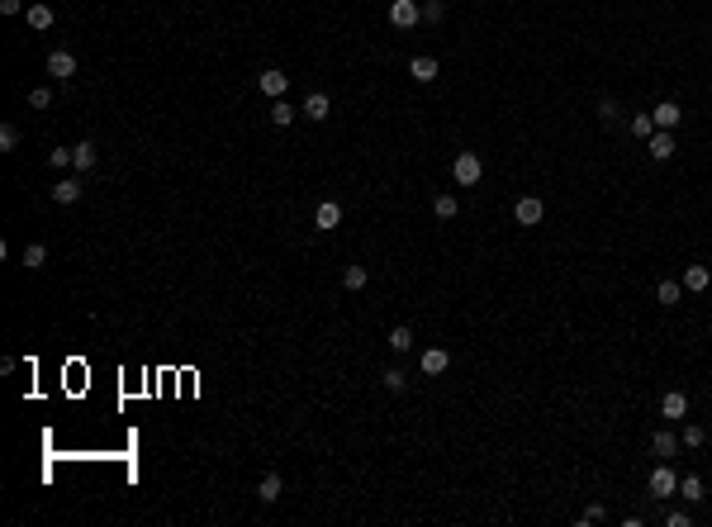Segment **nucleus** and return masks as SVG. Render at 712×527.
<instances>
[{"mask_svg": "<svg viewBox=\"0 0 712 527\" xmlns=\"http://www.w3.org/2000/svg\"><path fill=\"white\" fill-rule=\"evenodd\" d=\"M451 176H456V185H475L480 176H484V162H480V152H461V157L451 162Z\"/></svg>", "mask_w": 712, "mask_h": 527, "instance_id": "obj_1", "label": "nucleus"}, {"mask_svg": "<svg viewBox=\"0 0 712 527\" xmlns=\"http://www.w3.org/2000/svg\"><path fill=\"white\" fill-rule=\"evenodd\" d=\"M646 485H651V494H656V499H674V489H679V480H674V466H665V461H660L656 471H651V480H646Z\"/></svg>", "mask_w": 712, "mask_h": 527, "instance_id": "obj_2", "label": "nucleus"}, {"mask_svg": "<svg viewBox=\"0 0 712 527\" xmlns=\"http://www.w3.org/2000/svg\"><path fill=\"white\" fill-rule=\"evenodd\" d=\"M418 19H422L418 0H395V5H390V24H395V29H413Z\"/></svg>", "mask_w": 712, "mask_h": 527, "instance_id": "obj_3", "label": "nucleus"}, {"mask_svg": "<svg viewBox=\"0 0 712 527\" xmlns=\"http://www.w3.org/2000/svg\"><path fill=\"white\" fill-rule=\"evenodd\" d=\"M257 91H262V95H271V100H285V91H290V77L271 67V72H262V77H257Z\"/></svg>", "mask_w": 712, "mask_h": 527, "instance_id": "obj_4", "label": "nucleus"}, {"mask_svg": "<svg viewBox=\"0 0 712 527\" xmlns=\"http://www.w3.org/2000/svg\"><path fill=\"white\" fill-rule=\"evenodd\" d=\"M299 114H304V119H314V124H323V119L333 114V100H328L323 91H309V95H304V105H299Z\"/></svg>", "mask_w": 712, "mask_h": 527, "instance_id": "obj_5", "label": "nucleus"}, {"mask_svg": "<svg viewBox=\"0 0 712 527\" xmlns=\"http://www.w3.org/2000/svg\"><path fill=\"white\" fill-rule=\"evenodd\" d=\"M541 214H546V205H541L537 195H523V200L513 205V219H518L523 228H532V223H541Z\"/></svg>", "mask_w": 712, "mask_h": 527, "instance_id": "obj_6", "label": "nucleus"}, {"mask_svg": "<svg viewBox=\"0 0 712 527\" xmlns=\"http://www.w3.org/2000/svg\"><path fill=\"white\" fill-rule=\"evenodd\" d=\"M447 366H451V352H447V347H427V352L418 356V370H422V375H442Z\"/></svg>", "mask_w": 712, "mask_h": 527, "instance_id": "obj_7", "label": "nucleus"}, {"mask_svg": "<svg viewBox=\"0 0 712 527\" xmlns=\"http://www.w3.org/2000/svg\"><path fill=\"white\" fill-rule=\"evenodd\" d=\"M48 77H53V81H72V77H77V57L62 53V48L48 53Z\"/></svg>", "mask_w": 712, "mask_h": 527, "instance_id": "obj_8", "label": "nucleus"}, {"mask_svg": "<svg viewBox=\"0 0 712 527\" xmlns=\"http://www.w3.org/2000/svg\"><path fill=\"white\" fill-rule=\"evenodd\" d=\"M646 148H651V157H656V162H670V157H674V133L656 129L651 138H646Z\"/></svg>", "mask_w": 712, "mask_h": 527, "instance_id": "obj_9", "label": "nucleus"}, {"mask_svg": "<svg viewBox=\"0 0 712 527\" xmlns=\"http://www.w3.org/2000/svg\"><path fill=\"white\" fill-rule=\"evenodd\" d=\"M338 223H342V205H338V200H323V205L314 210V228L328 233V228H338Z\"/></svg>", "mask_w": 712, "mask_h": 527, "instance_id": "obj_10", "label": "nucleus"}, {"mask_svg": "<svg viewBox=\"0 0 712 527\" xmlns=\"http://www.w3.org/2000/svg\"><path fill=\"white\" fill-rule=\"evenodd\" d=\"M437 72H442V67H437V57H413V62H409V77L418 81V86H432V81H437Z\"/></svg>", "mask_w": 712, "mask_h": 527, "instance_id": "obj_11", "label": "nucleus"}, {"mask_svg": "<svg viewBox=\"0 0 712 527\" xmlns=\"http://www.w3.org/2000/svg\"><path fill=\"white\" fill-rule=\"evenodd\" d=\"M651 119H656V129H670V133H674L684 114H679V105H674V100H660V105L651 109Z\"/></svg>", "mask_w": 712, "mask_h": 527, "instance_id": "obj_12", "label": "nucleus"}, {"mask_svg": "<svg viewBox=\"0 0 712 527\" xmlns=\"http://www.w3.org/2000/svg\"><path fill=\"white\" fill-rule=\"evenodd\" d=\"M95 162H100V148H95L90 138H81L77 148H72V166H77V171H90Z\"/></svg>", "mask_w": 712, "mask_h": 527, "instance_id": "obj_13", "label": "nucleus"}, {"mask_svg": "<svg viewBox=\"0 0 712 527\" xmlns=\"http://www.w3.org/2000/svg\"><path fill=\"white\" fill-rule=\"evenodd\" d=\"M81 190H86V185H81L77 176H67V181H57L53 190H48V195H53V205H77V200H81Z\"/></svg>", "mask_w": 712, "mask_h": 527, "instance_id": "obj_14", "label": "nucleus"}, {"mask_svg": "<svg viewBox=\"0 0 712 527\" xmlns=\"http://www.w3.org/2000/svg\"><path fill=\"white\" fill-rule=\"evenodd\" d=\"M24 15H29V29H38V33H43V29H53V19H57L53 5H43V0H33Z\"/></svg>", "mask_w": 712, "mask_h": 527, "instance_id": "obj_15", "label": "nucleus"}, {"mask_svg": "<svg viewBox=\"0 0 712 527\" xmlns=\"http://www.w3.org/2000/svg\"><path fill=\"white\" fill-rule=\"evenodd\" d=\"M660 414H665V418H684V414H688V395H684V390H670V395L660 399Z\"/></svg>", "mask_w": 712, "mask_h": 527, "instance_id": "obj_16", "label": "nucleus"}, {"mask_svg": "<svg viewBox=\"0 0 712 527\" xmlns=\"http://www.w3.org/2000/svg\"><path fill=\"white\" fill-rule=\"evenodd\" d=\"M679 447H684V442H674V432H670V427H660L656 437H651V451H656L660 461H670V456H674Z\"/></svg>", "mask_w": 712, "mask_h": 527, "instance_id": "obj_17", "label": "nucleus"}, {"mask_svg": "<svg viewBox=\"0 0 712 527\" xmlns=\"http://www.w3.org/2000/svg\"><path fill=\"white\" fill-rule=\"evenodd\" d=\"M280 489H285V480H280L276 471H266L262 485H257V499H262V503H276V499H280Z\"/></svg>", "mask_w": 712, "mask_h": 527, "instance_id": "obj_18", "label": "nucleus"}, {"mask_svg": "<svg viewBox=\"0 0 712 527\" xmlns=\"http://www.w3.org/2000/svg\"><path fill=\"white\" fill-rule=\"evenodd\" d=\"M712 285V271L708 266H688L684 271V290H708Z\"/></svg>", "mask_w": 712, "mask_h": 527, "instance_id": "obj_19", "label": "nucleus"}, {"mask_svg": "<svg viewBox=\"0 0 712 527\" xmlns=\"http://www.w3.org/2000/svg\"><path fill=\"white\" fill-rule=\"evenodd\" d=\"M432 214H437L442 223H451V219L461 214V205H456V195H437V200H432Z\"/></svg>", "mask_w": 712, "mask_h": 527, "instance_id": "obj_20", "label": "nucleus"}, {"mask_svg": "<svg viewBox=\"0 0 712 527\" xmlns=\"http://www.w3.org/2000/svg\"><path fill=\"white\" fill-rule=\"evenodd\" d=\"M342 285H347V290H366V285H370V271H366V266H347V271H342Z\"/></svg>", "mask_w": 712, "mask_h": 527, "instance_id": "obj_21", "label": "nucleus"}, {"mask_svg": "<svg viewBox=\"0 0 712 527\" xmlns=\"http://www.w3.org/2000/svg\"><path fill=\"white\" fill-rule=\"evenodd\" d=\"M656 299H660V304H670V309H674V304H679V299H684V285H679V281H660V290H656Z\"/></svg>", "mask_w": 712, "mask_h": 527, "instance_id": "obj_22", "label": "nucleus"}, {"mask_svg": "<svg viewBox=\"0 0 712 527\" xmlns=\"http://www.w3.org/2000/svg\"><path fill=\"white\" fill-rule=\"evenodd\" d=\"M271 124H276V129H290V124H294V105H285V100H271Z\"/></svg>", "mask_w": 712, "mask_h": 527, "instance_id": "obj_23", "label": "nucleus"}, {"mask_svg": "<svg viewBox=\"0 0 712 527\" xmlns=\"http://www.w3.org/2000/svg\"><path fill=\"white\" fill-rule=\"evenodd\" d=\"M24 266H29V271H43V266H48V247H43V242H29V247H24Z\"/></svg>", "mask_w": 712, "mask_h": 527, "instance_id": "obj_24", "label": "nucleus"}, {"mask_svg": "<svg viewBox=\"0 0 712 527\" xmlns=\"http://www.w3.org/2000/svg\"><path fill=\"white\" fill-rule=\"evenodd\" d=\"M679 499H684V503L703 499V480H698V475H684V480H679Z\"/></svg>", "mask_w": 712, "mask_h": 527, "instance_id": "obj_25", "label": "nucleus"}, {"mask_svg": "<svg viewBox=\"0 0 712 527\" xmlns=\"http://www.w3.org/2000/svg\"><path fill=\"white\" fill-rule=\"evenodd\" d=\"M380 380H385V390H390V395H404V390H409V375H404L399 366H390Z\"/></svg>", "mask_w": 712, "mask_h": 527, "instance_id": "obj_26", "label": "nucleus"}, {"mask_svg": "<svg viewBox=\"0 0 712 527\" xmlns=\"http://www.w3.org/2000/svg\"><path fill=\"white\" fill-rule=\"evenodd\" d=\"M409 347H413V328H404V323H399L395 333H390V352H399V356H404Z\"/></svg>", "mask_w": 712, "mask_h": 527, "instance_id": "obj_27", "label": "nucleus"}, {"mask_svg": "<svg viewBox=\"0 0 712 527\" xmlns=\"http://www.w3.org/2000/svg\"><path fill=\"white\" fill-rule=\"evenodd\" d=\"M679 442H684V447H693V451H698V447H703V442H708V427H703V423H688V427H684V437H679Z\"/></svg>", "mask_w": 712, "mask_h": 527, "instance_id": "obj_28", "label": "nucleus"}, {"mask_svg": "<svg viewBox=\"0 0 712 527\" xmlns=\"http://www.w3.org/2000/svg\"><path fill=\"white\" fill-rule=\"evenodd\" d=\"M422 19H427V24H442V19H447V5H442V0H422Z\"/></svg>", "mask_w": 712, "mask_h": 527, "instance_id": "obj_29", "label": "nucleus"}, {"mask_svg": "<svg viewBox=\"0 0 712 527\" xmlns=\"http://www.w3.org/2000/svg\"><path fill=\"white\" fill-rule=\"evenodd\" d=\"M627 129H632V138H651V133H656V119H651V114H636Z\"/></svg>", "mask_w": 712, "mask_h": 527, "instance_id": "obj_30", "label": "nucleus"}, {"mask_svg": "<svg viewBox=\"0 0 712 527\" xmlns=\"http://www.w3.org/2000/svg\"><path fill=\"white\" fill-rule=\"evenodd\" d=\"M29 105H33V109H48V105H53V91H48V86H33V91H29Z\"/></svg>", "mask_w": 712, "mask_h": 527, "instance_id": "obj_31", "label": "nucleus"}, {"mask_svg": "<svg viewBox=\"0 0 712 527\" xmlns=\"http://www.w3.org/2000/svg\"><path fill=\"white\" fill-rule=\"evenodd\" d=\"M15 148H19V129L5 124V129H0V152H15Z\"/></svg>", "mask_w": 712, "mask_h": 527, "instance_id": "obj_32", "label": "nucleus"}, {"mask_svg": "<svg viewBox=\"0 0 712 527\" xmlns=\"http://www.w3.org/2000/svg\"><path fill=\"white\" fill-rule=\"evenodd\" d=\"M48 166L67 171V166H72V148H53V152H48Z\"/></svg>", "mask_w": 712, "mask_h": 527, "instance_id": "obj_33", "label": "nucleus"}, {"mask_svg": "<svg viewBox=\"0 0 712 527\" xmlns=\"http://www.w3.org/2000/svg\"><path fill=\"white\" fill-rule=\"evenodd\" d=\"M617 114H622L617 100H599V119H603V124H617Z\"/></svg>", "mask_w": 712, "mask_h": 527, "instance_id": "obj_34", "label": "nucleus"}, {"mask_svg": "<svg viewBox=\"0 0 712 527\" xmlns=\"http://www.w3.org/2000/svg\"><path fill=\"white\" fill-rule=\"evenodd\" d=\"M665 523H670V527H688V523H693V518H688L684 508H670V518H665Z\"/></svg>", "mask_w": 712, "mask_h": 527, "instance_id": "obj_35", "label": "nucleus"}, {"mask_svg": "<svg viewBox=\"0 0 712 527\" xmlns=\"http://www.w3.org/2000/svg\"><path fill=\"white\" fill-rule=\"evenodd\" d=\"M580 523H603V503H594V508H584Z\"/></svg>", "mask_w": 712, "mask_h": 527, "instance_id": "obj_36", "label": "nucleus"}, {"mask_svg": "<svg viewBox=\"0 0 712 527\" xmlns=\"http://www.w3.org/2000/svg\"><path fill=\"white\" fill-rule=\"evenodd\" d=\"M24 10V0H0V15H19Z\"/></svg>", "mask_w": 712, "mask_h": 527, "instance_id": "obj_37", "label": "nucleus"}]
</instances>
